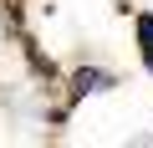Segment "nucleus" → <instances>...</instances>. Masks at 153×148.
Listing matches in <instances>:
<instances>
[{"mask_svg":"<svg viewBox=\"0 0 153 148\" xmlns=\"http://www.w3.org/2000/svg\"><path fill=\"white\" fill-rule=\"evenodd\" d=\"M5 26H10L16 36L26 31V0H5Z\"/></svg>","mask_w":153,"mask_h":148,"instance_id":"4","label":"nucleus"},{"mask_svg":"<svg viewBox=\"0 0 153 148\" xmlns=\"http://www.w3.org/2000/svg\"><path fill=\"white\" fill-rule=\"evenodd\" d=\"M21 51H26V61H31V71H36V77L56 87V77H61V71H56V61H51V56H46V51H41L31 36H26V31H21Z\"/></svg>","mask_w":153,"mask_h":148,"instance_id":"2","label":"nucleus"},{"mask_svg":"<svg viewBox=\"0 0 153 148\" xmlns=\"http://www.w3.org/2000/svg\"><path fill=\"white\" fill-rule=\"evenodd\" d=\"M133 36H138V56H143V66L153 71V10H138V16H133Z\"/></svg>","mask_w":153,"mask_h":148,"instance_id":"3","label":"nucleus"},{"mask_svg":"<svg viewBox=\"0 0 153 148\" xmlns=\"http://www.w3.org/2000/svg\"><path fill=\"white\" fill-rule=\"evenodd\" d=\"M107 87H117L112 71H102V66H76V71H71V82H66V107H61L51 123H66V112H71L76 102H87L92 92H107Z\"/></svg>","mask_w":153,"mask_h":148,"instance_id":"1","label":"nucleus"}]
</instances>
